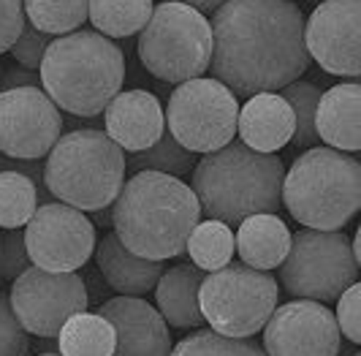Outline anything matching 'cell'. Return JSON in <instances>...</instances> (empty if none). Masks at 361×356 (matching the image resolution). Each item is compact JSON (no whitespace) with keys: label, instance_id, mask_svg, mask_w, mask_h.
<instances>
[{"label":"cell","instance_id":"obj_8","mask_svg":"<svg viewBox=\"0 0 361 356\" xmlns=\"http://www.w3.org/2000/svg\"><path fill=\"white\" fill-rule=\"evenodd\" d=\"M280 288L264 269L242 261L207 272L199 285V310L209 329L226 338H253L277 307Z\"/></svg>","mask_w":361,"mask_h":356},{"label":"cell","instance_id":"obj_11","mask_svg":"<svg viewBox=\"0 0 361 356\" xmlns=\"http://www.w3.org/2000/svg\"><path fill=\"white\" fill-rule=\"evenodd\" d=\"M8 304L27 335L57 338L66 321L87 310V288L76 272H47L33 264L14 280Z\"/></svg>","mask_w":361,"mask_h":356},{"label":"cell","instance_id":"obj_22","mask_svg":"<svg viewBox=\"0 0 361 356\" xmlns=\"http://www.w3.org/2000/svg\"><path fill=\"white\" fill-rule=\"evenodd\" d=\"M234 239L242 264L264 269V272L280 267L290 248L288 226L283 223L280 215H271V213L245 218L239 223V232H236Z\"/></svg>","mask_w":361,"mask_h":356},{"label":"cell","instance_id":"obj_19","mask_svg":"<svg viewBox=\"0 0 361 356\" xmlns=\"http://www.w3.org/2000/svg\"><path fill=\"white\" fill-rule=\"evenodd\" d=\"M95 261L98 272L104 275V280L111 285V291H117L120 297H145L149 294L158 278L163 275L166 264L142 259L117 239V234H104V239L95 245Z\"/></svg>","mask_w":361,"mask_h":356},{"label":"cell","instance_id":"obj_23","mask_svg":"<svg viewBox=\"0 0 361 356\" xmlns=\"http://www.w3.org/2000/svg\"><path fill=\"white\" fill-rule=\"evenodd\" d=\"M60 356H111L114 354V326L101 313H76L57 332Z\"/></svg>","mask_w":361,"mask_h":356},{"label":"cell","instance_id":"obj_15","mask_svg":"<svg viewBox=\"0 0 361 356\" xmlns=\"http://www.w3.org/2000/svg\"><path fill=\"white\" fill-rule=\"evenodd\" d=\"M261 332L267 356H337L343 345L334 313L312 299H290L274 307Z\"/></svg>","mask_w":361,"mask_h":356},{"label":"cell","instance_id":"obj_40","mask_svg":"<svg viewBox=\"0 0 361 356\" xmlns=\"http://www.w3.org/2000/svg\"><path fill=\"white\" fill-rule=\"evenodd\" d=\"M38 356H60V354H38Z\"/></svg>","mask_w":361,"mask_h":356},{"label":"cell","instance_id":"obj_7","mask_svg":"<svg viewBox=\"0 0 361 356\" xmlns=\"http://www.w3.org/2000/svg\"><path fill=\"white\" fill-rule=\"evenodd\" d=\"M139 60L155 79L182 85L209 69L212 28L204 14L185 3L163 0L139 33Z\"/></svg>","mask_w":361,"mask_h":356},{"label":"cell","instance_id":"obj_14","mask_svg":"<svg viewBox=\"0 0 361 356\" xmlns=\"http://www.w3.org/2000/svg\"><path fill=\"white\" fill-rule=\"evenodd\" d=\"M307 54L334 76L361 73V0H321L305 22Z\"/></svg>","mask_w":361,"mask_h":356},{"label":"cell","instance_id":"obj_41","mask_svg":"<svg viewBox=\"0 0 361 356\" xmlns=\"http://www.w3.org/2000/svg\"><path fill=\"white\" fill-rule=\"evenodd\" d=\"M0 79H3V66H0Z\"/></svg>","mask_w":361,"mask_h":356},{"label":"cell","instance_id":"obj_29","mask_svg":"<svg viewBox=\"0 0 361 356\" xmlns=\"http://www.w3.org/2000/svg\"><path fill=\"white\" fill-rule=\"evenodd\" d=\"M286 101H288L290 112H293V136L290 144L296 150H310V147H318V131H315V109L321 101V90L315 88L312 82H290L280 93Z\"/></svg>","mask_w":361,"mask_h":356},{"label":"cell","instance_id":"obj_18","mask_svg":"<svg viewBox=\"0 0 361 356\" xmlns=\"http://www.w3.org/2000/svg\"><path fill=\"white\" fill-rule=\"evenodd\" d=\"M239 142L255 153H277L293 136V112L277 93H255L236 117Z\"/></svg>","mask_w":361,"mask_h":356},{"label":"cell","instance_id":"obj_31","mask_svg":"<svg viewBox=\"0 0 361 356\" xmlns=\"http://www.w3.org/2000/svg\"><path fill=\"white\" fill-rule=\"evenodd\" d=\"M27 267H33L25 232L22 229H0V280H17Z\"/></svg>","mask_w":361,"mask_h":356},{"label":"cell","instance_id":"obj_16","mask_svg":"<svg viewBox=\"0 0 361 356\" xmlns=\"http://www.w3.org/2000/svg\"><path fill=\"white\" fill-rule=\"evenodd\" d=\"M114 326V354L111 356H169L171 332L158 307L142 297H117L98 310Z\"/></svg>","mask_w":361,"mask_h":356},{"label":"cell","instance_id":"obj_33","mask_svg":"<svg viewBox=\"0 0 361 356\" xmlns=\"http://www.w3.org/2000/svg\"><path fill=\"white\" fill-rule=\"evenodd\" d=\"M361 285H348L343 294L337 297V310H334V321L340 326V335L350 340L353 345L361 343Z\"/></svg>","mask_w":361,"mask_h":356},{"label":"cell","instance_id":"obj_27","mask_svg":"<svg viewBox=\"0 0 361 356\" xmlns=\"http://www.w3.org/2000/svg\"><path fill=\"white\" fill-rule=\"evenodd\" d=\"M25 19L47 36H66L85 25L87 0H22Z\"/></svg>","mask_w":361,"mask_h":356},{"label":"cell","instance_id":"obj_20","mask_svg":"<svg viewBox=\"0 0 361 356\" xmlns=\"http://www.w3.org/2000/svg\"><path fill=\"white\" fill-rule=\"evenodd\" d=\"M359 104L361 88L356 79L321 93V101L315 109V131H318V139L326 142V147L343 150V153H359Z\"/></svg>","mask_w":361,"mask_h":356},{"label":"cell","instance_id":"obj_21","mask_svg":"<svg viewBox=\"0 0 361 356\" xmlns=\"http://www.w3.org/2000/svg\"><path fill=\"white\" fill-rule=\"evenodd\" d=\"M207 272H201L193 264L163 269V275L155 283V302L163 321L174 329H199L204 316L199 310V285Z\"/></svg>","mask_w":361,"mask_h":356},{"label":"cell","instance_id":"obj_38","mask_svg":"<svg viewBox=\"0 0 361 356\" xmlns=\"http://www.w3.org/2000/svg\"><path fill=\"white\" fill-rule=\"evenodd\" d=\"M350 253H353L356 264H361V232L353 234V242H350Z\"/></svg>","mask_w":361,"mask_h":356},{"label":"cell","instance_id":"obj_28","mask_svg":"<svg viewBox=\"0 0 361 356\" xmlns=\"http://www.w3.org/2000/svg\"><path fill=\"white\" fill-rule=\"evenodd\" d=\"M36 210V182L22 172H0V229H25Z\"/></svg>","mask_w":361,"mask_h":356},{"label":"cell","instance_id":"obj_34","mask_svg":"<svg viewBox=\"0 0 361 356\" xmlns=\"http://www.w3.org/2000/svg\"><path fill=\"white\" fill-rule=\"evenodd\" d=\"M49 41H52V36L41 33L38 28H33V25L25 19L22 33H19V38L14 41V47H11L8 52L14 54V60H17L19 66H25L27 71H36L38 66H41V60H44V52H47Z\"/></svg>","mask_w":361,"mask_h":356},{"label":"cell","instance_id":"obj_37","mask_svg":"<svg viewBox=\"0 0 361 356\" xmlns=\"http://www.w3.org/2000/svg\"><path fill=\"white\" fill-rule=\"evenodd\" d=\"M171 3H185V6L196 8L199 14H212V11H217L226 0H171Z\"/></svg>","mask_w":361,"mask_h":356},{"label":"cell","instance_id":"obj_9","mask_svg":"<svg viewBox=\"0 0 361 356\" xmlns=\"http://www.w3.org/2000/svg\"><path fill=\"white\" fill-rule=\"evenodd\" d=\"M280 283L290 299L337 302L348 285L359 283V264L343 229H302L290 234V248L280 264Z\"/></svg>","mask_w":361,"mask_h":356},{"label":"cell","instance_id":"obj_42","mask_svg":"<svg viewBox=\"0 0 361 356\" xmlns=\"http://www.w3.org/2000/svg\"><path fill=\"white\" fill-rule=\"evenodd\" d=\"M350 356H359V354H356V351H353V354H350Z\"/></svg>","mask_w":361,"mask_h":356},{"label":"cell","instance_id":"obj_26","mask_svg":"<svg viewBox=\"0 0 361 356\" xmlns=\"http://www.w3.org/2000/svg\"><path fill=\"white\" fill-rule=\"evenodd\" d=\"M196 166V153L185 150L171 134L163 131L161 139L147 147L142 153H130L126 155V172L128 177L136 172H161V174H171V177H182L190 174Z\"/></svg>","mask_w":361,"mask_h":356},{"label":"cell","instance_id":"obj_5","mask_svg":"<svg viewBox=\"0 0 361 356\" xmlns=\"http://www.w3.org/2000/svg\"><path fill=\"white\" fill-rule=\"evenodd\" d=\"M283 204L305 229H345L361 207L359 158L331 147L305 150L283 177Z\"/></svg>","mask_w":361,"mask_h":356},{"label":"cell","instance_id":"obj_1","mask_svg":"<svg viewBox=\"0 0 361 356\" xmlns=\"http://www.w3.org/2000/svg\"><path fill=\"white\" fill-rule=\"evenodd\" d=\"M209 28L212 79L234 95L283 90L310 69L305 14L293 0H226Z\"/></svg>","mask_w":361,"mask_h":356},{"label":"cell","instance_id":"obj_10","mask_svg":"<svg viewBox=\"0 0 361 356\" xmlns=\"http://www.w3.org/2000/svg\"><path fill=\"white\" fill-rule=\"evenodd\" d=\"M169 134L190 153H215L234 142L239 104L236 95L217 79H190L174 88L163 112Z\"/></svg>","mask_w":361,"mask_h":356},{"label":"cell","instance_id":"obj_4","mask_svg":"<svg viewBox=\"0 0 361 356\" xmlns=\"http://www.w3.org/2000/svg\"><path fill=\"white\" fill-rule=\"evenodd\" d=\"M41 90L73 117H95L123 90L126 54L95 30L54 36L38 66Z\"/></svg>","mask_w":361,"mask_h":356},{"label":"cell","instance_id":"obj_2","mask_svg":"<svg viewBox=\"0 0 361 356\" xmlns=\"http://www.w3.org/2000/svg\"><path fill=\"white\" fill-rule=\"evenodd\" d=\"M201 220L190 185L161 172H136L123 182L111 204V226L130 253L166 261L185 253Z\"/></svg>","mask_w":361,"mask_h":356},{"label":"cell","instance_id":"obj_32","mask_svg":"<svg viewBox=\"0 0 361 356\" xmlns=\"http://www.w3.org/2000/svg\"><path fill=\"white\" fill-rule=\"evenodd\" d=\"M30 340L27 332L19 326L17 316L8 304V294L0 288V356H27Z\"/></svg>","mask_w":361,"mask_h":356},{"label":"cell","instance_id":"obj_6","mask_svg":"<svg viewBox=\"0 0 361 356\" xmlns=\"http://www.w3.org/2000/svg\"><path fill=\"white\" fill-rule=\"evenodd\" d=\"M44 182L73 210H109L126 182V153L95 128L63 134L44 158Z\"/></svg>","mask_w":361,"mask_h":356},{"label":"cell","instance_id":"obj_36","mask_svg":"<svg viewBox=\"0 0 361 356\" xmlns=\"http://www.w3.org/2000/svg\"><path fill=\"white\" fill-rule=\"evenodd\" d=\"M41 79L36 71H6V76L0 79V90H17V88H38Z\"/></svg>","mask_w":361,"mask_h":356},{"label":"cell","instance_id":"obj_25","mask_svg":"<svg viewBox=\"0 0 361 356\" xmlns=\"http://www.w3.org/2000/svg\"><path fill=\"white\" fill-rule=\"evenodd\" d=\"M185 250L190 253L193 267H199L201 272H215V269L231 264L236 250V239L231 226L220 223V220H199L196 229L188 237Z\"/></svg>","mask_w":361,"mask_h":356},{"label":"cell","instance_id":"obj_24","mask_svg":"<svg viewBox=\"0 0 361 356\" xmlns=\"http://www.w3.org/2000/svg\"><path fill=\"white\" fill-rule=\"evenodd\" d=\"M152 8V0H87V17L92 28L106 38L139 36Z\"/></svg>","mask_w":361,"mask_h":356},{"label":"cell","instance_id":"obj_13","mask_svg":"<svg viewBox=\"0 0 361 356\" xmlns=\"http://www.w3.org/2000/svg\"><path fill=\"white\" fill-rule=\"evenodd\" d=\"M60 136L63 114L44 90H0V155L44 160Z\"/></svg>","mask_w":361,"mask_h":356},{"label":"cell","instance_id":"obj_39","mask_svg":"<svg viewBox=\"0 0 361 356\" xmlns=\"http://www.w3.org/2000/svg\"><path fill=\"white\" fill-rule=\"evenodd\" d=\"M353 351H356V348H348V351H340V354H337V356H350V354H353Z\"/></svg>","mask_w":361,"mask_h":356},{"label":"cell","instance_id":"obj_12","mask_svg":"<svg viewBox=\"0 0 361 356\" xmlns=\"http://www.w3.org/2000/svg\"><path fill=\"white\" fill-rule=\"evenodd\" d=\"M25 248L30 261L47 272H76L95 250V226L82 210L49 201L27 220Z\"/></svg>","mask_w":361,"mask_h":356},{"label":"cell","instance_id":"obj_30","mask_svg":"<svg viewBox=\"0 0 361 356\" xmlns=\"http://www.w3.org/2000/svg\"><path fill=\"white\" fill-rule=\"evenodd\" d=\"M169 356H267V351L250 338H226L212 329H204L171 345Z\"/></svg>","mask_w":361,"mask_h":356},{"label":"cell","instance_id":"obj_3","mask_svg":"<svg viewBox=\"0 0 361 356\" xmlns=\"http://www.w3.org/2000/svg\"><path fill=\"white\" fill-rule=\"evenodd\" d=\"M283 177L286 166L274 153L228 142L193 166L190 191L209 220L239 226L250 215H277L283 207Z\"/></svg>","mask_w":361,"mask_h":356},{"label":"cell","instance_id":"obj_17","mask_svg":"<svg viewBox=\"0 0 361 356\" xmlns=\"http://www.w3.org/2000/svg\"><path fill=\"white\" fill-rule=\"evenodd\" d=\"M106 136L123 153H142L166 131L161 101L147 90H120L104 109Z\"/></svg>","mask_w":361,"mask_h":356},{"label":"cell","instance_id":"obj_35","mask_svg":"<svg viewBox=\"0 0 361 356\" xmlns=\"http://www.w3.org/2000/svg\"><path fill=\"white\" fill-rule=\"evenodd\" d=\"M25 6L22 0H0V54L8 52L22 33Z\"/></svg>","mask_w":361,"mask_h":356}]
</instances>
